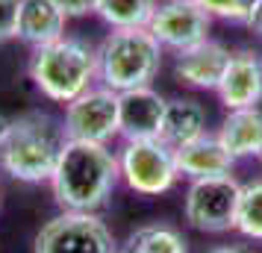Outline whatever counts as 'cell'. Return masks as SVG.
I'll use <instances>...</instances> for the list:
<instances>
[{
    "mask_svg": "<svg viewBox=\"0 0 262 253\" xmlns=\"http://www.w3.org/2000/svg\"><path fill=\"white\" fill-rule=\"evenodd\" d=\"M118 180V156L106 145L68 139L50 177V189L62 212H97L112 197Z\"/></svg>",
    "mask_w": 262,
    "mask_h": 253,
    "instance_id": "1",
    "label": "cell"
},
{
    "mask_svg": "<svg viewBox=\"0 0 262 253\" xmlns=\"http://www.w3.org/2000/svg\"><path fill=\"white\" fill-rule=\"evenodd\" d=\"M65 145L68 135L62 121L48 112H27L12 118L0 139V168L21 182H50Z\"/></svg>",
    "mask_w": 262,
    "mask_h": 253,
    "instance_id": "2",
    "label": "cell"
},
{
    "mask_svg": "<svg viewBox=\"0 0 262 253\" xmlns=\"http://www.w3.org/2000/svg\"><path fill=\"white\" fill-rule=\"evenodd\" d=\"M27 74L48 100L71 103L92 88V80L97 77V48L85 38L62 36L50 44L33 48Z\"/></svg>",
    "mask_w": 262,
    "mask_h": 253,
    "instance_id": "3",
    "label": "cell"
},
{
    "mask_svg": "<svg viewBox=\"0 0 262 253\" xmlns=\"http://www.w3.org/2000/svg\"><path fill=\"white\" fill-rule=\"evenodd\" d=\"M162 68V44L147 27L112 30L97 48V80L112 91L150 85Z\"/></svg>",
    "mask_w": 262,
    "mask_h": 253,
    "instance_id": "4",
    "label": "cell"
},
{
    "mask_svg": "<svg viewBox=\"0 0 262 253\" xmlns=\"http://www.w3.org/2000/svg\"><path fill=\"white\" fill-rule=\"evenodd\" d=\"M33 253H115V239L97 212H62L36 233Z\"/></svg>",
    "mask_w": 262,
    "mask_h": 253,
    "instance_id": "5",
    "label": "cell"
},
{
    "mask_svg": "<svg viewBox=\"0 0 262 253\" xmlns=\"http://www.w3.org/2000/svg\"><path fill=\"white\" fill-rule=\"evenodd\" d=\"M118 165L121 180L136 194H144V197H159V194L171 192L180 177L174 150L159 139L127 142L118 156Z\"/></svg>",
    "mask_w": 262,
    "mask_h": 253,
    "instance_id": "6",
    "label": "cell"
},
{
    "mask_svg": "<svg viewBox=\"0 0 262 253\" xmlns=\"http://www.w3.org/2000/svg\"><path fill=\"white\" fill-rule=\"evenodd\" d=\"M242 182L233 174L224 177H206V180H191L183 212L191 229L198 233H227L236 229V209Z\"/></svg>",
    "mask_w": 262,
    "mask_h": 253,
    "instance_id": "7",
    "label": "cell"
},
{
    "mask_svg": "<svg viewBox=\"0 0 262 253\" xmlns=\"http://www.w3.org/2000/svg\"><path fill=\"white\" fill-rule=\"evenodd\" d=\"M65 135L71 142L109 145L118 135V91L106 85L89 88L71 103H65Z\"/></svg>",
    "mask_w": 262,
    "mask_h": 253,
    "instance_id": "8",
    "label": "cell"
},
{
    "mask_svg": "<svg viewBox=\"0 0 262 253\" xmlns=\"http://www.w3.org/2000/svg\"><path fill=\"white\" fill-rule=\"evenodd\" d=\"M147 30L156 36L162 48L180 53L209 38L212 15L198 0H159Z\"/></svg>",
    "mask_w": 262,
    "mask_h": 253,
    "instance_id": "9",
    "label": "cell"
},
{
    "mask_svg": "<svg viewBox=\"0 0 262 253\" xmlns=\"http://www.w3.org/2000/svg\"><path fill=\"white\" fill-rule=\"evenodd\" d=\"M165 103L168 100L159 91H154L150 85L121 91L118 95V135H124L127 142L159 139Z\"/></svg>",
    "mask_w": 262,
    "mask_h": 253,
    "instance_id": "10",
    "label": "cell"
},
{
    "mask_svg": "<svg viewBox=\"0 0 262 253\" xmlns=\"http://www.w3.org/2000/svg\"><path fill=\"white\" fill-rule=\"evenodd\" d=\"M218 97L221 103L230 109H248V106H259L262 100V56L256 50L242 48L230 53L227 71L218 83Z\"/></svg>",
    "mask_w": 262,
    "mask_h": 253,
    "instance_id": "11",
    "label": "cell"
},
{
    "mask_svg": "<svg viewBox=\"0 0 262 253\" xmlns=\"http://www.w3.org/2000/svg\"><path fill=\"white\" fill-rule=\"evenodd\" d=\"M227 62H230V50L221 41L206 38L189 50H180L174 59V74H177V80H183L191 88L215 91L227 71Z\"/></svg>",
    "mask_w": 262,
    "mask_h": 253,
    "instance_id": "12",
    "label": "cell"
},
{
    "mask_svg": "<svg viewBox=\"0 0 262 253\" xmlns=\"http://www.w3.org/2000/svg\"><path fill=\"white\" fill-rule=\"evenodd\" d=\"M177 171L186 180H206V177H224L233 174L236 159L230 156V150L221 145L218 135H201L189 145L174 150Z\"/></svg>",
    "mask_w": 262,
    "mask_h": 253,
    "instance_id": "13",
    "label": "cell"
},
{
    "mask_svg": "<svg viewBox=\"0 0 262 253\" xmlns=\"http://www.w3.org/2000/svg\"><path fill=\"white\" fill-rule=\"evenodd\" d=\"M65 21L68 15L53 0H21L15 38H21L30 48H41L65 36Z\"/></svg>",
    "mask_w": 262,
    "mask_h": 253,
    "instance_id": "14",
    "label": "cell"
},
{
    "mask_svg": "<svg viewBox=\"0 0 262 253\" xmlns=\"http://www.w3.org/2000/svg\"><path fill=\"white\" fill-rule=\"evenodd\" d=\"M218 139L233 159H262V109H230L221 130H218Z\"/></svg>",
    "mask_w": 262,
    "mask_h": 253,
    "instance_id": "15",
    "label": "cell"
},
{
    "mask_svg": "<svg viewBox=\"0 0 262 253\" xmlns=\"http://www.w3.org/2000/svg\"><path fill=\"white\" fill-rule=\"evenodd\" d=\"M206 135V109L191 100V97H174L165 103V115H162V130H159V142H165L171 150L189 145L194 139Z\"/></svg>",
    "mask_w": 262,
    "mask_h": 253,
    "instance_id": "16",
    "label": "cell"
},
{
    "mask_svg": "<svg viewBox=\"0 0 262 253\" xmlns=\"http://www.w3.org/2000/svg\"><path fill=\"white\" fill-rule=\"evenodd\" d=\"M121 253H189V241L177 227L154 221L133 229Z\"/></svg>",
    "mask_w": 262,
    "mask_h": 253,
    "instance_id": "17",
    "label": "cell"
},
{
    "mask_svg": "<svg viewBox=\"0 0 262 253\" xmlns=\"http://www.w3.org/2000/svg\"><path fill=\"white\" fill-rule=\"evenodd\" d=\"M154 9L156 0H97L95 12L112 30H124V27H147Z\"/></svg>",
    "mask_w": 262,
    "mask_h": 253,
    "instance_id": "18",
    "label": "cell"
},
{
    "mask_svg": "<svg viewBox=\"0 0 262 253\" xmlns=\"http://www.w3.org/2000/svg\"><path fill=\"white\" fill-rule=\"evenodd\" d=\"M236 229L245 239L262 241V180H250L238 192Z\"/></svg>",
    "mask_w": 262,
    "mask_h": 253,
    "instance_id": "19",
    "label": "cell"
},
{
    "mask_svg": "<svg viewBox=\"0 0 262 253\" xmlns=\"http://www.w3.org/2000/svg\"><path fill=\"white\" fill-rule=\"evenodd\" d=\"M198 3H201L212 18H224V21H238V24H245L253 0H198Z\"/></svg>",
    "mask_w": 262,
    "mask_h": 253,
    "instance_id": "20",
    "label": "cell"
},
{
    "mask_svg": "<svg viewBox=\"0 0 262 253\" xmlns=\"http://www.w3.org/2000/svg\"><path fill=\"white\" fill-rule=\"evenodd\" d=\"M18 3L21 0H0V44L15 38V27H18Z\"/></svg>",
    "mask_w": 262,
    "mask_h": 253,
    "instance_id": "21",
    "label": "cell"
},
{
    "mask_svg": "<svg viewBox=\"0 0 262 253\" xmlns=\"http://www.w3.org/2000/svg\"><path fill=\"white\" fill-rule=\"evenodd\" d=\"M53 3H56L68 18H83V15L97 9V0H53Z\"/></svg>",
    "mask_w": 262,
    "mask_h": 253,
    "instance_id": "22",
    "label": "cell"
},
{
    "mask_svg": "<svg viewBox=\"0 0 262 253\" xmlns=\"http://www.w3.org/2000/svg\"><path fill=\"white\" fill-rule=\"evenodd\" d=\"M245 24H248L250 33H256V36L262 38V0H253V3H250V12H248V18H245Z\"/></svg>",
    "mask_w": 262,
    "mask_h": 253,
    "instance_id": "23",
    "label": "cell"
},
{
    "mask_svg": "<svg viewBox=\"0 0 262 253\" xmlns=\"http://www.w3.org/2000/svg\"><path fill=\"white\" fill-rule=\"evenodd\" d=\"M206 253H253L248 247V244H218V247H212V250Z\"/></svg>",
    "mask_w": 262,
    "mask_h": 253,
    "instance_id": "24",
    "label": "cell"
}]
</instances>
